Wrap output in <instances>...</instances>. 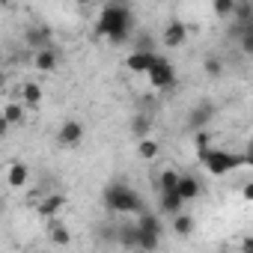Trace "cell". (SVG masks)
Returning a JSON list of instances; mask_svg holds the SVG:
<instances>
[{
	"instance_id": "cell-1",
	"label": "cell",
	"mask_w": 253,
	"mask_h": 253,
	"mask_svg": "<svg viewBox=\"0 0 253 253\" xmlns=\"http://www.w3.org/2000/svg\"><path fill=\"white\" fill-rule=\"evenodd\" d=\"M137 21H134V12L125 6V3H107L101 12H98V21H95V36L98 39H107L110 45H125L131 42V33H134Z\"/></svg>"
},
{
	"instance_id": "cell-2",
	"label": "cell",
	"mask_w": 253,
	"mask_h": 253,
	"mask_svg": "<svg viewBox=\"0 0 253 253\" xmlns=\"http://www.w3.org/2000/svg\"><path fill=\"white\" fill-rule=\"evenodd\" d=\"M101 203H104L107 211H119V214H140V211H143L140 194H137L128 182H122V179H116V182H110V185L104 188Z\"/></svg>"
},
{
	"instance_id": "cell-3",
	"label": "cell",
	"mask_w": 253,
	"mask_h": 253,
	"mask_svg": "<svg viewBox=\"0 0 253 253\" xmlns=\"http://www.w3.org/2000/svg\"><path fill=\"white\" fill-rule=\"evenodd\" d=\"M197 158L203 161V167L211 176H226V173H232L238 167H247L244 164V152H229V149H220V146H211V149L200 152Z\"/></svg>"
},
{
	"instance_id": "cell-4",
	"label": "cell",
	"mask_w": 253,
	"mask_h": 253,
	"mask_svg": "<svg viewBox=\"0 0 253 253\" xmlns=\"http://www.w3.org/2000/svg\"><path fill=\"white\" fill-rule=\"evenodd\" d=\"M149 84L155 86V89H173L176 86V81H179V75H176V66L167 60V57H158L155 60V66L149 69Z\"/></svg>"
},
{
	"instance_id": "cell-5",
	"label": "cell",
	"mask_w": 253,
	"mask_h": 253,
	"mask_svg": "<svg viewBox=\"0 0 253 253\" xmlns=\"http://www.w3.org/2000/svg\"><path fill=\"white\" fill-rule=\"evenodd\" d=\"M214 113H217V104H214V101H200V104H194V107L188 110V116H185V128H188L191 134L200 131V128H209L211 119H214Z\"/></svg>"
},
{
	"instance_id": "cell-6",
	"label": "cell",
	"mask_w": 253,
	"mask_h": 253,
	"mask_svg": "<svg viewBox=\"0 0 253 253\" xmlns=\"http://www.w3.org/2000/svg\"><path fill=\"white\" fill-rule=\"evenodd\" d=\"M161 54L158 51H149V48H134L128 57H125V69H128L131 75H149V69L155 66Z\"/></svg>"
},
{
	"instance_id": "cell-7",
	"label": "cell",
	"mask_w": 253,
	"mask_h": 253,
	"mask_svg": "<svg viewBox=\"0 0 253 253\" xmlns=\"http://www.w3.org/2000/svg\"><path fill=\"white\" fill-rule=\"evenodd\" d=\"M84 134H86L84 122H78V119H66L60 128H57V143H60L63 149H75V146H81Z\"/></svg>"
},
{
	"instance_id": "cell-8",
	"label": "cell",
	"mask_w": 253,
	"mask_h": 253,
	"mask_svg": "<svg viewBox=\"0 0 253 253\" xmlns=\"http://www.w3.org/2000/svg\"><path fill=\"white\" fill-rule=\"evenodd\" d=\"M66 194H60V191H48L39 203H36V211H39V217H45V220H54L63 209H66Z\"/></svg>"
},
{
	"instance_id": "cell-9",
	"label": "cell",
	"mask_w": 253,
	"mask_h": 253,
	"mask_svg": "<svg viewBox=\"0 0 253 253\" xmlns=\"http://www.w3.org/2000/svg\"><path fill=\"white\" fill-rule=\"evenodd\" d=\"M161 42H164L167 48H182V45L188 42V24L179 21V18L167 21V24H164V33H161Z\"/></svg>"
},
{
	"instance_id": "cell-10",
	"label": "cell",
	"mask_w": 253,
	"mask_h": 253,
	"mask_svg": "<svg viewBox=\"0 0 253 253\" xmlns=\"http://www.w3.org/2000/svg\"><path fill=\"white\" fill-rule=\"evenodd\" d=\"M51 42H54V30L48 27V24H33V27H27L24 30V45H30V48H51Z\"/></svg>"
},
{
	"instance_id": "cell-11",
	"label": "cell",
	"mask_w": 253,
	"mask_h": 253,
	"mask_svg": "<svg viewBox=\"0 0 253 253\" xmlns=\"http://www.w3.org/2000/svg\"><path fill=\"white\" fill-rule=\"evenodd\" d=\"M185 200H182V194L179 191H161V203H158V209H161V214H167V217H173V214H179V211H185Z\"/></svg>"
},
{
	"instance_id": "cell-12",
	"label": "cell",
	"mask_w": 253,
	"mask_h": 253,
	"mask_svg": "<svg viewBox=\"0 0 253 253\" xmlns=\"http://www.w3.org/2000/svg\"><path fill=\"white\" fill-rule=\"evenodd\" d=\"M57 66H60V54L54 51V45L36 51V57H33V69H39V72H57Z\"/></svg>"
},
{
	"instance_id": "cell-13",
	"label": "cell",
	"mask_w": 253,
	"mask_h": 253,
	"mask_svg": "<svg viewBox=\"0 0 253 253\" xmlns=\"http://www.w3.org/2000/svg\"><path fill=\"white\" fill-rule=\"evenodd\" d=\"M27 182H30V167L24 161H12L6 167V185L9 188H24Z\"/></svg>"
},
{
	"instance_id": "cell-14",
	"label": "cell",
	"mask_w": 253,
	"mask_h": 253,
	"mask_svg": "<svg viewBox=\"0 0 253 253\" xmlns=\"http://www.w3.org/2000/svg\"><path fill=\"white\" fill-rule=\"evenodd\" d=\"M179 194H182V200H185V203H194V200L203 194L200 179H197V176H191V173H182V179H179Z\"/></svg>"
},
{
	"instance_id": "cell-15",
	"label": "cell",
	"mask_w": 253,
	"mask_h": 253,
	"mask_svg": "<svg viewBox=\"0 0 253 253\" xmlns=\"http://www.w3.org/2000/svg\"><path fill=\"white\" fill-rule=\"evenodd\" d=\"M24 116H27V104H24V101H9V104L3 107V122L9 125V128L24 125Z\"/></svg>"
},
{
	"instance_id": "cell-16",
	"label": "cell",
	"mask_w": 253,
	"mask_h": 253,
	"mask_svg": "<svg viewBox=\"0 0 253 253\" xmlns=\"http://www.w3.org/2000/svg\"><path fill=\"white\" fill-rule=\"evenodd\" d=\"M137 226L149 229V232H158V235H164V229H167L164 220H161V211H146V209L137 214Z\"/></svg>"
},
{
	"instance_id": "cell-17",
	"label": "cell",
	"mask_w": 253,
	"mask_h": 253,
	"mask_svg": "<svg viewBox=\"0 0 253 253\" xmlns=\"http://www.w3.org/2000/svg\"><path fill=\"white\" fill-rule=\"evenodd\" d=\"M235 39H238V48L244 57H253V21L250 24H235Z\"/></svg>"
},
{
	"instance_id": "cell-18",
	"label": "cell",
	"mask_w": 253,
	"mask_h": 253,
	"mask_svg": "<svg viewBox=\"0 0 253 253\" xmlns=\"http://www.w3.org/2000/svg\"><path fill=\"white\" fill-rule=\"evenodd\" d=\"M128 128H131V134H134L137 140L149 137V134H152V116H149V113H143V110H140V113H134Z\"/></svg>"
},
{
	"instance_id": "cell-19",
	"label": "cell",
	"mask_w": 253,
	"mask_h": 253,
	"mask_svg": "<svg viewBox=\"0 0 253 253\" xmlns=\"http://www.w3.org/2000/svg\"><path fill=\"white\" fill-rule=\"evenodd\" d=\"M194 226H197V223H194V217H191L188 211H179V214H173V223H170V229H173L179 238H188V235L194 232Z\"/></svg>"
},
{
	"instance_id": "cell-20",
	"label": "cell",
	"mask_w": 253,
	"mask_h": 253,
	"mask_svg": "<svg viewBox=\"0 0 253 253\" xmlns=\"http://www.w3.org/2000/svg\"><path fill=\"white\" fill-rule=\"evenodd\" d=\"M21 101H24L27 107H36V104L42 101V86H39L36 81H27V84L21 86Z\"/></svg>"
},
{
	"instance_id": "cell-21",
	"label": "cell",
	"mask_w": 253,
	"mask_h": 253,
	"mask_svg": "<svg viewBox=\"0 0 253 253\" xmlns=\"http://www.w3.org/2000/svg\"><path fill=\"white\" fill-rule=\"evenodd\" d=\"M158 247H161V235L137 226V250H158Z\"/></svg>"
},
{
	"instance_id": "cell-22",
	"label": "cell",
	"mask_w": 253,
	"mask_h": 253,
	"mask_svg": "<svg viewBox=\"0 0 253 253\" xmlns=\"http://www.w3.org/2000/svg\"><path fill=\"white\" fill-rule=\"evenodd\" d=\"M235 3H238V0H211V12H214V18L229 21V18L235 15Z\"/></svg>"
},
{
	"instance_id": "cell-23",
	"label": "cell",
	"mask_w": 253,
	"mask_h": 253,
	"mask_svg": "<svg viewBox=\"0 0 253 253\" xmlns=\"http://www.w3.org/2000/svg\"><path fill=\"white\" fill-rule=\"evenodd\" d=\"M232 21H235V24H250V21H253V0H238Z\"/></svg>"
},
{
	"instance_id": "cell-24",
	"label": "cell",
	"mask_w": 253,
	"mask_h": 253,
	"mask_svg": "<svg viewBox=\"0 0 253 253\" xmlns=\"http://www.w3.org/2000/svg\"><path fill=\"white\" fill-rule=\"evenodd\" d=\"M119 244L128 247V250H137V223H134V226H131V223L119 226Z\"/></svg>"
},
{
	"instance_id": "cell-25",
	"label": "cell",
	"mask_w": 253,
	"mask_h": 253,
	"mask_svg": "<svg viewBox=\"0 0 253 253\" xmlns=\"http://www.w3.org/2000/svg\"><path fill=\"white\" fill-rule=\"evenodd\" d=\"M211 146H214V134H211L209 128L194 131V149H197V155H200V152H206V149H211Z\"/></svg>"
},
{
	"instance_id": "cell-26",
	"label": "cell",
	"mask_w": 253,
	"mask_h": 253,
	"mask_svg": "<svg viewBox=\"0 0 253 253\" xmlns=\"http://www.w3.org/2000/svg\"><path fill=\"white\" fill-rule=\"evenodd\" d=\"M137 152H140V158H146V161H152V158H158V152H161V146L152 140V137H143V140H137Z\"/></svg>"
},
{
	"instance_id": "cell-27",
	"label": "cell",
	"mask_w": 253,
	"mask_h": 253,
	"mask_svg": "<svg viewBox=\"0 0 253 253\" xmlns=\"http://www.w3.org/2000/svg\"><path fill=\"white\" fill-rule=\"evenodd\" d=\"M179 179H182V173L164 170V173L158 176V188H161V191H179Z\"/></svg>"
},
{
	"instance_id": "cell-28",
	"label": "cell",
	"mask_w": 253,
	"mask_h": 253,
	"mask_svg": "<svg viewBox=\"0 0 253 253\" xmlns=\"http://www.w3.org/2000/svg\"><path fill=\"white\" fill-rule=\"evenodd\" d=\"M51 244H57V247L72 244V232L66 226H60V223H51Z\"/></svg>"
},
{
	"instance_id": "cell-29",
	"label": "cell",
	"mask_w": 253,
	"mask_h": 253,
	"mask_svg": "<svg viewBox=\"0 0 253 253\" xmlns=\"http://www.w3.org/2000/svg\"><path fill=\"white\" fill-rule=\"evenodd\" d=\"M203 69H206L209 78H217V75L223 72V60H220V57H206V60H203Z\"/></svg>"
},
{
	"instance_id": "cell-30",
	"label": "cell",
	"mask_w": 253,
	"mask_h": 253,
	"mask_svg": "<svg viewBox=\"0 0 253 253\" xmlns=\"http://www.w3.org/2000/svg\"><path fill=\"white\" fill-rule=\"evenodd\" d=\"M241 152H244V164H247V167H253V137L247 140V146H244Z\"/></svg>"
},
{
	"instance_id": "cell-31",
	"label": "cell",
	"mask_w": 253,
	"mask_h": 253,
	"mask_svg": "<svg viewBox=\"0 0 253 253\" xmlns=\"http://www.w3.org/2000/svg\"><path fill=\"white\" fill-rule=\"evenodd\" d=\"M241 197H244V203H253V182H247L241 188Z\"/></svg>"
},
{
	"instance_id": "cell-32",
	"label": "cell",
	"mask_w": 253,
	"mask_h": 253,
	"mask_svg": "<svg viewBox=\"0 0 253 253\" xmlns=\"http://www.w3.org/2000/svg\"><path fill=\"white\" fill-rule=\"evenodd\" d=\"M241 250H247V253H253V238H244V241H241Z\"/></svg>"
},
{
	"instance_id": "cell-33",
	"label": "cell",
	"mask_w": 253,
	"mask_h": 253,
	"mask_svg": "<svg viewBox=\"0 0 253 253\" xmlns=\"http://www.w3.org/2000/svg\"><path fill=\"white\" fill-rule=\"evenodd\" d=\"M72 3H75V6H92L95 0H72Z\"/></svg>"
},
{
	"instance_id": "cell-34",
	"label": "cell",
	"mask_w": 253,
	"mask_h": 253,
	"mask_svg": "<svg viewBox=\"0 0 253 253\" xmlns=\"http://www.w3.org/2000/svg\"><path fill=\"white\" fill-rule=\"evenodd\" d=\"M0 6H12V0H0Z\"/></svg>"
}]
</instances>
